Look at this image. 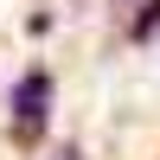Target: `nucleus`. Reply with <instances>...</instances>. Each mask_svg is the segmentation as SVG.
I'll return each instance as SVG.
<instances>
[{
  "label": "nucleus",
  "mask_w": 160,
  "mask_h": 160,
  "mask_svg": "<svg viewBox=\"0 0 160 160\" xmlns=\"http://www.w3.org/2000/svg\"><path fill=\"white\" fill-rule=\"evenodd\" d=\"M45 115H51V77L45 71H26L19 90H13V135H19V141H38Z\"/></svg>",
  "instance_id": "nucleus-1"
},
{
  "label": "nucleus",
  "mask_w": 160,
  "mask_h": 160,
  "mask_svg": "<svg viewBox=\"0 0 160 160\" xmlns=\"http://www.w3.org/2000/svg\"><path fill=\"white\" fill-rule=\"evenodd\" d=\"M135 38H160V0H154V7L135 19Z\"/></svg>",
  "instance_id": "nucleus-2"
}]
</instances>
